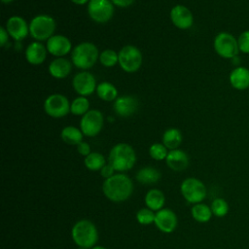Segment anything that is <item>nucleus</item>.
Returning <instances> with one entry per match:
<instances>
[{
  "instance_id": "nucleus-1",
  "label": "nucleus",
  "mask_w": 249,
  "mask_h": 249,
  "mask_svg": "<svg viewBox=\"0 0 249 249\" xmlns=\"http://www.w3.org/2000/svg\"><path fill=\"white\" fill-rule=\"evenodd\" d=\"M104 196L113 202H123L130 197L133 192V183L124 173H117L105 179L102 184Z\"/></svg>"
},
{
  "instance_id": "nucleus-2",
  "label": "nucleus",
  "mask_w": 249,
  "mask_h": 249,
  "mask_svg": "<svg viewBox=\"0 0 249 249\" xmlns=\"http://www.w3.org/2000/svg\"><path fill=\"white\" fill-rule=\"evenodd\" d=\"M71 236L78 247L90 249L98 241V231L91 221L82 219L72 227Z\"/></svg>"
},
{
  "instance_id": "nucleus-3",
  "label": "nucleus",
  "mask_w": 249,
  "mask_h": 249,
  "mask_svg": "<svg viewBox=\"0 0 249 249\" xmlns=\"http://www.w3.org/2000/svg\"><path fill=\"white\" fill-rule=\"evenodd\" d=\"M108 160L116 171L123 173L133 167L136 161V155L130 145L119 143L111 149Z\"/></svg>"
},
{
  "instance_id": "nucleus-4",
  "label": "nucleus",
  "mask_w": 249,
  "mask_h": 249,
  "mask_svg": "<svg viewBox=\"0 0 249 249\" xmlns=\"http://www.w3.org/2000/svg\"><path fill=\"white\" fill-rule=\"evenodd\" d=\"M98 58V50L92 43L83 42L75 47L71 59L73 64L80 69H89L93 66Z\"/></svg>"
},
{
  "instance_id": "nucleus-5",
  "label": "nucleus",
  "mask_w": 249,
  "mask_h": 249,
  "mask_svg": "<svg viewBox=\"0 0 249 249\" xmlns=\"http://www.w3.org/2000/svg\"><path fill=\"white\" fill-rule=\"evenodd\" d=\"M55 29L54 19L48 15H39L31 19L29 24L30 35L38 40L44 41L50 39Z\"/></svg>"
},
{
  "instance_id": "nucleus-6",
  "label": "nucleus",
  "mask_w": 249,
  "mask_h": 249,
  "mask_svg": "<svg viewBox=\"0 0 249 249\" xmlns=\"http://www.w3.org/2000/svg\"><path fill=\"white\" fill-rule=\"evenodd\" d=\"M180 191L183 197L192 204L202 202L206 197V187L197 178L189 177L185 179L180 186Z\"/></svg>"
},
{
  "instance_id": "nucleus-7",
  "label": "nucleus",
  "mask_w": 249,
  "mask_h": 249,
  "mask_svg": "<svg viewBox=\"0 0 249 249\" xmlns=\"http://www.w3.org/2000/svg\"><path fill=\"white\" fill-rule=\"evenodd\" d=\"M216 53L224 58H234L238 54L239 48L237 40L228 32H220L214 39Z\"/></svg>"
},
{
  "instance_id": "nucleus-8",
  "label": "nucleus",
  "mask_w": 249,
  "mask_h": 249,
  "mask_svg": "<svg viewBox=\"0 0 249 249\" xmlns=\"http://www.w3.org/2000/svg\"><path fill=\"white\" fill-rule=\"evenodd\" d=\"M119 63L125 72H135L142 64V53L134 46H124L119 53Z\"/></svg>"
},
{
  "instance_id": "nucleus-9",
  "label": "nucleus",
  "mask_w": 249,
  "mask_h": 249,
  "mask_svg": "<svg viewBox=\"0 0 249 249\" xmlns=\"http://www.w3.org/2000/svg\"><path fill=\"white\" fill-rule=\"evenodd\" d=\"M88 12L94 21L99 23L107 22L114 14L113 3L110 0H90L88 5Z\"/></svg>"
},
{
  "instance_id": "nucleus-10",
  "label": "nucleus",
  "mask_w": 249,
  "mask_h": 249,
  "mask_svg": "<svg viewBox=\"0 0 249 249\" xmlns=\"http://www.w3.org/2000/svg\"><path fill=\"white\" fill-rule=\"evenodd\" d=\"M71 105L68 99L59 93L52 94L47 97L44 103V110L47 115L53 118H61L66 116L70 111Z\"/></svg>"
},
{
  "instance_id": "nucleus-11",
  "label": "nucleus",
  "mask_w": 249,
  "mask_h": 249,
  "mask_svg": "<svg viewBox=\"0 0 249 249\" xmlns=\"http://www.w3.org/2000/svg\"><path fill=\"white\" fill-rule=\"evenodd\" d=\"M81 130L84 135L92 137L97 135L103 127V115L98 110L88 111L81 120Z\"/></svg>"
},
{
  "instance_id": "nucleus-12",
  "label": "nucleus",
  "mask_w": 249,
  "mask_h": 249,
  "mask_svg": "<svg viewBox=\"0 0 249 249\" xmlns=\"http://www.w3.org/2000/svg\"><path fill=\"white\" fill-rule=\"evenodd\" d=\"M177 216L175 212L169 208H162L156 212L154 224L164 233H171L177 227Z\"/></svg>"
},
{
  "instance_id": "nucleus-13",
  "label": "nucleus",
  "mask_w": 249,
  "mask_h": 249,
  "mask_svg": "<svg viewBox=\"0 0 249 249\" xmlns=\"http://www.w3.org/2000/svg\"><path fill=\"white\" fill-rule=\"evenodd\" d=\"M73 88L81 96L91 94L95 89V79L89 72H81L73 78Z\"/></svg>"
},
{
  "instance_id": "nucleus-14",
  "label": "nucleus",
  "mask_w": 249,
  "mask_h": 249,
  "mask_svg": "<svg viewBox=\"0 0 249 249\" xmlns=\"http://www.w3.org/2000/svg\"><path fill=\"white\" fill-rule=\"evenodd\" d=\"M170 18L173 24L180 29H188L194 23L192 12L185 6L177 5L170 12Z\"/></svg>"
},
{
  "instance_id": "nucleus-15",
  "label": "nucleus",
  "mask_w": 249,
  "mask_h": 249,
  "mask_svg": "<svg viewBox=\"0 0 249 249\" xmlns=\"http://www.w3.org/2000/svg\"><path fill=\"white\" fill-rule=\"evenodd\" d=\"M47 51L53 55L60 57L71 51V42L63 35H53L47 41Z\"/></svg>"
},
{
  "instance_id": "nucleus-16",
  "label": "nucleus",
  "mask_w": 249,
  "mask_h": 249,
  "mask_svg": "<svg viewBox=\"0 0 249 249\" xmlns=\"http://www.w3.org/2000/svg\"><path fill=\"white\" fill-rule=\"evenodd\" d=\"M6 27L9 35L16 41H21L29 32V26H27L26 21L18 16L11 17L7 21Z\"/></svg>"
},
{
  "instance_id": "nucleus-17",
  "label": "nucleus",
  "mask_w": 249,
  "mask_h": 249,
  "mask_svg": "<svg viewBox=\"0 0 249 249\" xmlns=\"http://www.w3.org/2000/svg\"><path fill=\"white\" fill-rule=\"evenodd\" d=\"M138 102L135 97L124 95L118 97L114 103V111L121 117H129L137 110Z\"/></svg>"
},
{
  "instance_id": "nucleus-18",
  "label": "nucleus",
  "mask_w": 249,
  "mask_h": 249,
  "mask_svg": "<svg viewBox=\"0 0 249 249\" xmlns=\"http://www.w3.org/2000/svg\"><path fill=\"white\" fill-rule=\"evenodd\" d=\"M167 166L173 171H183L189 165L188 155L180 149L170 150L165 159Z\"/></svg>"
},
{
  "instance_id": "nucleus-19",
  "label": "nucleus",
  "mask_w": 249,
  "mask_h": 249,
  "mask_svg": "<svg viewBox=\"0 0 249 249\" xmlns=\"http://www.w3.org/2000/svg\"><path fill=\"white\" fill-rule=\"evenodd\" d=\"M230 83L231 87L238 90L249 88V70L245 67H236L230 74Z\"/></svg>"
},
{
  "instance_id": "nucleus-20",
  "label": "nucleus",
  "mask_w": 249,
  "mask_h": 249,
  "mask_svg": "<svg viewBox=\"0 0 249 249\" xmlns=\"http://www.w3.org/2000/svg\"><path fill=\"white\" fill-rule=\"evenodd\" d=\"M47 55L45 46L39 42H33L26 48L25 57L27 61L33 65H38L44 62Z\"/></svg>"
},
{
  "instance_id": "nucleus-21",
  "label": "nucleus",
  "mask_w": 249,
  "mask_h": 249,
  "mask_svg": "<svg viewBox=\"0 0 249 249\" xmlns=\"http://www.w3.org/2000/svg\"><path fill=\"white\" fill-rule=\"evenodd\" d=\"M71 68L72 65L68 59L58 57L53 59L50 63L49 72L53 77L56 79H62L69 75V73L71 72Z\"/></svg>"
},
{
  "instance_id": "nucleus-22",
  "label": "nucleus",
  "mask_w": 249,
  "mask_h": 249,
  "mask_svg": "<svg viewBox=\"0 0 249 249\" xmlns=\"http://www.w3.org/2000/svg\"><path fill=\"white\" fill-rule=\"evenodd\" d=\"M146 207L157 212L163 208L165 202L164 194L159 189H151L147 192L144 197Z\"/></svg>"
},
{
  "instance_id": "nucleus-23",
  "label": "nucleus",
  "mask_w": 249,
  "mask_h": 249,
  "mask_svg": "<svg viewBox=\"0 0 249 249\" xmlns=\"http://www.w3.org/2000/svg\"><path fill=\"white\" fill-rule=\"evenodd\" d=\"M160 172L152 166H146L139 169L135 175L136 180L144 185H153L160 181Z\"/></svg>"
},
{
  "instance_id": "nucleus-24",
  "label": "nucleus",
  "mask_w": 249,
  "mask_h": 249,
  "mask_svg": "<svg viewBox=\"0 0 249 249\" xmlns=\"http://www.w3.org/2000/svg\"><path fill=\"white\" fill-rule=\"evenodd\" d=\"M191 214L192 217L198 223L208 222L213 215L210 206L202 202L194 204L191 209Z\"/></svg>"
},
{
  "instance_id": "nucleus-25",
  "label": "nucleus",
  "mask_w": 249,
  "mask_h": 249,
  "mask_svg": "<svg viewBox=\"0 0 249 249\" xmlns=\"http://www.w3.org/2000/svg\"><path fill=\"white\" fill-rule=\"evenodd\" d=\"M182 142V134L177 128H168L162 135V144L170 150L178 149Z\"/></svg>"
},
{
  "instance_id": "nucleus-26",
  "label": "nucleus",
  "mask_w": 249,
  "mask_h": 249,
  "mask_svg": "<svg viewBox=\"0 0 249 249\" xmlns=\"http://www.w3.org/2000/svg\"><path fill=\"white\" fill-rule=\"evenodd\" d=\"M61 139L69 145H78L83 140V132L75 126H66L61 131Z\"/></svg>"
},
{
  "instance_id": "nucleus-27",
  "label": "nucleus",
  "mask_w": 249,
  "mask_h": 249,
  "mask_svg": "<svg viewBox=\"0 0 249 249\" xmlns=\"http://www.w3.org/2000/svg\"><path fill=\"white\" fill-rule=\"evenodd\" d=\"M84 162L88 169L91 171H98L106 164V160L100 153L91 152L89 155L85 157Z\"/></svg>"
},
{
  "instance_id": "nucleus-28",
  "label": "nucleus",
  "mask_w": 249,
  "mask_h": 249,
  "mask_svg": "<svg viewBox=\"0 0 249 249\" xmlns=\"http://www.w3.org/2000/svg\"><path fill=\"white\" fill-rule=\"evenodd\" d=\"M97 95L105 101H112L117 99L118 96V90L112 84L108 82H103L99 84L96 88Z\"/></svg>"
},
{
  "instance_id": "nucleus-29",
  "label": "nucleus",
  "mask_w": 249,
  "mask_h": 249,
  "mask_svg": "<svg viewBox=\"0 0 249 249\" xmlns=\"http://www.w3.org/2000/svg\"><path fill=\"white\" fill-rule=\"evenodd\" d=\"M89 100L85 96H80L73 100V102L71 103L70 111L73 115L84 116L89 111Z\"/></svg>"
},
{
  "instance_id": "nucleus-30",
  "label": "nucleus",
  "mask_w": 249,
  "mask_h": 249,
  "mask_svg": "<svg viewBox=\"0 0 249 249\" xmlns=\"http://www.w3.org/2000/svg\"><path fill=\"white\" fill-rule=\"evenodd\" d=\"M210 208H211L213 215H215L216 217H224L229 212V204L222 197L215 198L212 201Z\"/></svg>"
},
{
  "instance_id": "nucleus-31",
  "label": "nucleus",
  "mask_w": 249,
  "mask_h": 249,
  "mask_svg": "<svg viewBox=\"0 0 249 249\" xmlns=\"http://www.w3.org/2000/svg\"><path fill=\"white\" fill-rule=\"evenodd\" d=\"M99 60L103 66L113 67L119 62V54L113 50H104L99 55Z\"/></svg>"
},
{
  "instance_id": "nucleus-32",
  "label": "nucleus",
  "mask_w": 249,
  "mask_h": 249,
  "mask_svg": "<svg viewBox=\"0 0 249 249\" xmlns=\"http://www.w3.org/2000/svg\"><path fill=\"white\" fill-rule=\"evenodd\" d=\"M155 215H156L155 211L151 210L148 207H144V208H141L137 211L136 220L141 225H144V226L150 225V224L154 223Z\"/></svg>"
},
{
  "instance_id": "nucleus-33",
  "label": "nucleus",
  "mask_w": 249,
  "mask_h": 249,
  "mask_svg": "<svg viewBox=\"0 0 249 249\" xmlns=\"http://www.w3.org/2000/svg\"><path fill=\"white\" fill-rule=\"evenodd\" d=\"M149 154L156 160H162L167 157V148L161 143H155L149 149Z\"/></svg>"
},
{
  "instance_id": "nucleus-34",
  "label": "nucleus",
  "mask_w": 249,
  "mask_h": 249,
  "mask_svg": "<svg viewBox=\"0 0 249 249\" xmlns=\"http://www.w3.org/2000/svg\"><path fill=\"white\" fill-rule=\"evenodd\" d=\"M237 43L240 52L244 53H249V30H245L239 35Z\"/></svg>"
},
{
  "instance_id": "nucleus-35",
  "label": "nucleus",
  "mask_w": 249,
  "mask_h": 249,
  "mask_svg": "<svg viewBox=\"0 0 249 249\" xmlns=\"http://www.w3.org/2000/svg\"><path fill=\"white\" fill-rule=\"evenodd\" d=\"M100 175L104 178V179H108L110 177H112L115 174V168L108 162L106 163L100 170Z\"/></svg>"
},
{
  "instance_id": "nucleus-36",
  "label": "nucleus",
  "mask_w": 249,
  "mask_h": 249,
  "mask_svg": "<svg viewBox=\"0 0 249 249\" xmlns=\"http://www.w3.org/2000/svg\"><path fill=\"white\" fill-rule=\"evenodd\" d=\"M77 151L80 155L85 156V157H87L88 155H89L91 153L89 145L87 142H83V141L77 145Z\"/></svg>"
},
{
  "instance_id": "nucleus-37",
  "label": "nucleus",
  "mask_w": 249,
  "mask_h": 249,
  "mask_svg": "<svg viewBox=\"0 0 249 249\" xmlns=\"http://www.w3.org/2000/svg\"><path fill=\"white\" fill-rule=\"evenodd\" d=\"M114 5L118 6V7H122V8H125L130 6L134 0H110Z\"/></svg>"
},
{
  "instance_id": "nucleus-38",
  "label": "nucleus",
  "mask_w": 249,
  "mask_h": 249,
  "mask_svg": "<svg viewBox=\"0 0 249 249\" xmlns=\"http://www.w3.org/2000/svg\"><path fill=\"white\" fill-rule=\"evenodd\" d=\"M8 31L3 27V26H1L0 27V40H1V46H4L6 43H7V41H8Z\"/></svg>"
},
{
  "instance_id": "nucleus-39",
  "label": "nucleus",
  "mask_w": 249,
  "mask_h": 249,
  "mask_svg": "<svg viewBox=\"0 0 249 249\" xmlns=\"http://www.w3.org/2000/svg\"><path fill=\"white\" fill-rule=\"evenodd\" d=\"M71 1L75 4H78V5H84V4H86L87 2H89L90 0H71Z\"/></svg>"
},
{
  "instance_id": "nucleus-40",
  "label": "nucleus",
  "mask_w": 249,
  "mask_h": 249,
  "mask_svg": "<svg viewBox=\"0 0 249 249\" xmlns=\"http://www.w3.org/2000/svg\"><path fill=\"white\" fill-rule=\"evenodd\" d=\"M90 249H107L106 247H104V246H100V245H95V246H93L92 248H90Z\"/></svg>"
},
{
  "instance_id": "nucleus-41",
  "label": "nucleus",
  "mask_w": 249,
  "mask_h": 249,
  "mask_svg": "<svg viewBox=\"0 0 249 249\" xmlns=\"http://www.w3.org/2000/svg\"><path fill=\"white\" fill-rule=\"evenodd\" d=\"M3 3H5V4H9V3H11V2H13L14 0H1Z\"/></svg>"
},
{
  "instance_id": "nucleus-42",
  "label": "nucleus",
  "mask_w": 249,
  "mask_h": 249,
  "mask_svg": "<svg viewBox=\"0 0 249 249\" xmlns=\"http://www.w3.org/2000/svg\"><path fill=\"white\" fill-rule=\"evenodd\" d=\"M78 249H87V248H82V247H79Z\"/></svg>"
}]
</instances>
